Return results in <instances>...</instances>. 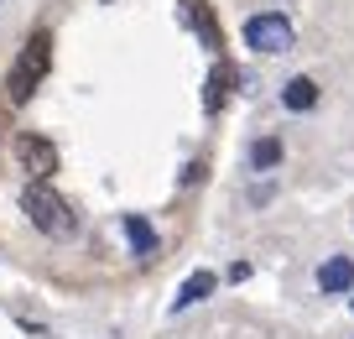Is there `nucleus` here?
I'll return each mask as SVG.
<instances>
[{"mask_svg": "<svg viewBox=\"0 0 354 339\" xmlns=\"http://www.w3.org/2000/svg\"><path fill=\"white\" fill-rule=\"evenodd\" d=\"M47 68H53V32H32L21 42V53H16L11 73H6V94H11V105H26V99L37 94V84L47 78Z\"/></svg>", "mask_w": 354, "mask_h": 339, "instance_id": "1", "label": "nucleus"}, {"mask_svg": "<svg viewBox=\"0 0 354 339\" xmlns=\"http://www.w3.org/2000/svg\"><path fill=\"white\" fill-rule=\"evenodd\" d=\"M21 214L32 219L42 235H53V241H68V235L78 230V214L68 209V198L53 193L47 183H26L21 188Z\"/></svg>", "mask_w": 354, "mask_h": 339, "instance_id": "2", "label": "nucleus"}, {"mask_svg": "<svg viewBox=\"0 0 354 339\" xmlns=\"http://www.w3.org/2000/svg\"><path fill=\"white\" fill-rule=\"evenodd\" d=\"M292 42H297V32H292V21L281 11H261V16L245 21V47H250V53L281 58V53H292Z\"/></svg>", "mask_w": 354, "mask_h": 339, "instance_id": "3", "label": "nucleus"}, {"mask_svg": "<svg viewBox=\"0 0 354 339\" xmlns=\"http://www.w3.org/2000/svg\"><path fill=\"white\" fill-rule=\"evenodd\" d=\"M16 162H21V173L32 177V183H47V177L57 173V146L47 141V136H37V131H21L16 136Z\"/></svg>", "mask_w": 354, "mask_h": 339, "instance_id": "4", "label": "nucleus"}, {"mask_svg": "<svg viewBox=\"0 0 354 339\" xmlns=\"http://www.w3.org/2000/svg\"><path fill=\"white\" fill-rule=\"evenodd\" d=\"M183 16H188V26L203 37L209 53H219V47H224V32H219V21H214V6H209V0H183Z\"/></svg>", "mask_w": 354, "mask_h": 339, "instance_id": "5", "label": "nucleus"}, {"mask_svg": "<svg viewBox=\"0 0 354 339\" xmlns=\"http://www.w3.org/2000/svg\"><path fill=\"white\" fill-rule=\"evenodd\" d=\"M354 287V261L349 256H328V261L318 266V293L323 297H344Z\"/></svg>", "mask_w": 354, "mask_h": 339, "instance_id": "6", "label": "nucleus"}, {"mask_svg": "<svg viewBox=\"0 0 354 339\" xmlns=\"http://www.w3.org/2000/svg\"><path fill=\"white\" fill-rule=\"evenodd\" d=\"M318 99H323V89H318V78H308V73H297V78H287V84H281V105H287L292 115L318 110Z\"/></svg>", "mask_w": 354, "mask_h": 339, "instance_id": "7", "label": "nucleus"}, {"mask_svg": "<svg viewBox=\"0 0 354 339\" xmlns=\"http://www.w3.org/2000/svg\"><path fill=\"white\" fill-rule=\"evenodd\" d=\"M120 230H125V241H131L136 261H151V256H156V245H162V241H156V230H151V219H146V214H125V219H120Z\"/></svg>", "mask_w": 354, "mask_h": 339, "instance_id": "8", "label": "nucleus"}, {"mask_svg": "<svg viewBox=\"0 0 354 339\" xmlns=\"http://www.w3.org/2000/svg\"><path fill=\"white\" fill-rule=\"evenodd\" d=\"M281 157H287V146H281V136H255L250 152H245V162H250V173H277Z\"/></svg>", "mask_w": 354, "mask_h": 339, "instance_id": "9", "label": "nucleus"}, {"mask_svg": "<svg viewBox=\"0 0 354 339\" xmlns=\"http://www.w3.org/2000/svg\"><path fill=\"white\" fill-rule=\"evenodd\" d=\"M214 287H219V277H214V272H193L188 282L177 287V297H172V313H188L193 303H203V297H214Z\"/></svg>", "mask_w": 354, "mask_h": 339, "instance_id": "10", "label": "nucleus"}, {"mask_svg": "<svg viewBox=\"0 0 354 339\" xmlns=\"http://www.w3.org/2000/svg\"><path fill=\"white\" fill-rule=\"evenodd\" d=\"M230 78H234V73H230V68H224V63H219V68H214V73H209V94H203V105H209V115H214V110L224 105V84H230Z\"/></svg>", "mask_w": 354, "mask_h": 339, "instance_id": "11", "label": "nucleus"}, {"mask_svg": "<svg viewBox=\"0 0 354 339\" xmlns=\"http://www.w3.org/2000/svg\"><path fill=\"white\" fill-rule=\"evenodd\" d=\"M271 193H277V183H255L250 188V204H271Z\"/></svg>", "mask_w": 354, "mask_h": 339, "instance_id": "12", "label": "nucleus"}, {"mask_svg": "<svg viewBox=\"0 0 354 339\" xmlns=\"http://www.w3.org/2000/svg\"><path fill=\"white\" fill-rule=\"evenodd\" d=\"M349 308H354V297H349Z\"/></svg>", "mask_w": 354, "mask_h": 339, "instance_id": "13", "label": "nucleus"}]
</instances>
